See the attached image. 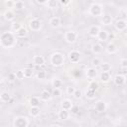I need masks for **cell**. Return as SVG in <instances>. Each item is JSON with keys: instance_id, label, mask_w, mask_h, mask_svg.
I'll return each instance as SVG.
<instances>
[{"instance_id": "f6af8a7d", "label": "cell", "mask_w": 127, "mask_h": 127, "mask_svg": "<svg viewBox=\"0 0 127 127\" xmlns=\"http://www.w3.org/2000/svg\"><path fill=\"white\" fill-rule=\"evenodd\" d=\"M7 78H8V80H9L10 82H14V81L16 80V76H15V73H14V72H11V73H9V74H8V76H7Z\"/></svg>"}, {"instance_id": "8fae6325", "label": "cell", "mask_w": 127, "mask_h": 127, "mask_svg": "<svg viewBox=\"0 0 127 127\" xmlns=\"http://www.w3.org/2000/svg\"><path fill=\"white\" fill-rule=\"evenodd\" d=\"M113 82L117 86H121L126 82V76L122 73H117L113 77Z\"/></svg>"}, {"instance_id": "7dc6e473", "label": "cell", "mask_w": 127, "mask_h": 127, "mask_svg": "<svg viewBox=\"0 0 127 127\" xmlns=\"http://www.w3.org/2000/svg\"><path fill=\"white\" fill-rule=\"evenodd\" d=\"M46 2H47V0H44V1L37 0V1H36V3H37V4H39V5H46Z\"/></svg>"}, {"instance_id": "52a82bcc", "label": "cell", "mask_w": 127, "mask_h": 127, "mask_svg": "<svg viewBox=\"0 0 127 127\" xmlns=\"http://www.w3.org/2000/svg\"><path fill=\"white\" fill-rule=\"evenodd\" d=\"M80 58H81L80 52L77 51V50H71L67 54V59L72 64H77L80 61Z\"/></svg>"}, {"instance_id": "6da1fadb", "label": "cell", "mask_w": 127, "mask_h": 127, "mask_svg": "<svg viewBox=\"0 0 127 127\" xmlns=\"http://www.w3.org/2000/svg\"><path fill=\"white\" fill-rule=\"evenodd\" d=\"M17 44V37L11 31L3 32L0 35V46L4 49L14 48Z\"/></svg>"}, {"instance_id": "ffe728a7", "label": "cell", "mask_w": 127, "mask_h": 127, "mask_svg": "<svg viewBox=\"0 0 127 127\" xmlns=\"http://www.w3.org/2000/svg\"><path fill=\"white\" fill-rule=\"evenodd\" d=\"M3 16H4V19L6 20V21H8V22H12V21H14V19H15V12H14V10H6L4 13H3Z\"/></svg>"}, {"instance_id": "74e56055", "label": "cell", "mask_w": 127, "mask_h": 127, "mask_svg": "<svg viewBox=\"0 0 127 127\" xmlns=\"http://www.w3.org/2000/svg\"><path fill=\"white\" fill-rule=\"evenodd\" d=\"M14 5H15V1H13V0L4 1V6L6 8H8V10H13L14 9Z\"/></svg>"}, {"instance_id": "d590c367", "label": "cell", "mask_w": 127, "mask_h": 127, "mask_svg": "<svg viewBox=\"0 0 127 127\" xmlns=\"http://www.w3.org/2000/svg\"><path fill=\"white\" fill-rule=\"evenodd\" d=\"M101 63H102V61H101V59L100 58H98V57H94L92 60H91V65H92V67H97V66H99L100 64H101Z\"/></svg>"}, {"instance_id": "d4e9b609", "label": "cell", "mask_w": 127, "mask_h": 127, "mask_svg": "<svg viewBox=\"0 0 127 127\" xmlns=\"http://www.w3.org/2000/svg\"><path fill=\"white\" fill-rule=\"evenodd\" d=\"M106 52L109 54V55H114V54H116L117 53V51H118V49H117V47H116V45L115 44H113V43H109L107 46H106Z\"/></svg>"}, {"instance_id": "44dd1931", "label": "cell", "mask_w": 127, "mask_h": 127, "mask_svg": "<svg viewBox=\"0 0 127 127\" xmlns=\"http://www.w3.org/2000/svg\"><path fill=\"white\" fill-rule=\"evenodd\" d=\"M99 79L102 83H108L111 80V74L110 72H103L101 71V73L99 74Z\"/></svg>"}, {"instance_id": "30bf717a", "label": "cell", "mask_w": 127, "mask_h": 127, "mask_svg": "<svg viewBox=\"0 0 127 127\" xmlns=\"http://www.w3.org/2000/svg\"><path fill=\"white\" fill-rule=\"evenodd\" d=\"M114 28L118 32H124L127 29V22L124 19H118L114 23Z\"/></svg>"}, {"instance_id": "9c48e42d", "label": "cell", "mask_w": 127, "mask_h": 127, "mask_svg": "<svg viewBox=\"0 0 127 127\" xmlns=\"http://www.w3.org/2000/svg\"><path fill=\"white\" fill-rule=\"evenodd\" d=\"M84 73H85L86 78L89 79V80H95L96 77L98 76V71H97V69H96L95 67H92V66L86 68L85 71H84Z\"/></svg>"}, {"instance_id": "f35d334b", "label": "cell", "mask_w": 127, "mask_h": 127, "mask_svg": "<svg viewBox=\"0 0 127 127\" xmlns=\"http://www.w3.org/2000/svg\"><path fill=\"white\" fill-rule=\"evenodd\" d=\"M14 73H15L16 79H18V80H22V79H24V78H25V77H24V72H23V69L17 70V71H15Z\"/></svg>"}, {"instance_id": "5bb4252c", "label": "cell", "mask_w": 127, "mask_h": 127, "mask_svg": "<svg viewBox=\"0 0 127 127\" xmlns=\"http://www.w3.org/2000/svg\"><path fill=\"white\" fill-rule=\"evenodd\" d=\"M49 24H50V26H51L52 28L57 29V28H59V27L61 26V24H62L61 18L58 17V16H54V17H52V18L49 20Z\"/></svg>"}, {"instance_id": "1f68e13d", "label": "cell", "mask_w": 127, "mask_h": 127, "mask_svg": "<svg viewBox=\"0 0 127 127\" xmlns=\"http://www.w3.org/2000/svg\"><path fill=\"white\" fill-rule=\"evenodd\" d=\"M25 8V3L21 0H18V1H15V5H14V10L16 11H21Z\"/></svg>"}, {"instance_id": "7bdbcfd3", "label": "cell", "mask_w": 127, "mask_h": 127, "mask_svg": "<svg viewBox=\"0 0 127 127\" xmlns=\"http://www.w3.org/2000/svg\"><path fill=\"white\" fill-rule=\"evenodd\" d=\"M81 96H82V91L80 89H75V91L73 93V97L75 99H79V98H81Z\"/></svg>"}, {"instance_id": "5b68a950", "label": "cell", "mask_w": 127, "mask_h": 127, "mask_svg": "<svg viewBox=\"0 0 127 127\" xmlns=\"http://www.w3.org/2000/svg\"><path fill=\"white\" fill-rule=\"evenodd\" d=\"M28 26H29V29L33 32H38L42 29L43 27V23H42V20L39 19V18H33L29 21L28 23Z\"/></svg>"}, {"instance_id": "ba28073f", "label": "cell", "mask_w": 127, "mask_h": 127, "mask_svg": "<svg viewBox=\"0 0 127 127\" xmlns=\"http://www.w3.org/2000/svg\"><path fill=\"white\" fill-rule=\"evenodd\" d=\"M106 109H107V103L104 100L98 99V100L95 101V103H94V110L96 112L102 113V112L106 111Z\"/></svg>"}, {"instance_id": "3957f363", "label": "cell", "mask_w": 127, "mask_h": 127, "mask_svg": "<svg viewBox=\"0 0 127 127\" xmlns=\"http://www.w3.org/2000/svg\"><path fill=\"white\" fill-rule=\"evenodd\" d=\"M88 14L92 17L98 18V17H102L104 15V7L102 4L98 3V2H93L90 4V6L88 7Z\"/></svg>"}, {"instance_id": "f5cc1de1", "label": "cell", "mask_w": 127, "mask_h": 127, "mask_svg": "<svg viewBox=\"0 0 127 127\" xmlns=\"http://www.w3.org/2000/svg\"><path fill=\"white\" fill-rule=\"evenodd\" d=\"M0 95H1V91H0Z\"/></svg>"}, {"instance_id": "ee69618b", "label": "cell", "mask_w": 127, "mask_h": 127, "mask_svg": "<svg viewBox=\"0 0 127 127\" xmlns=\"http://www.w3.org/2000/svg\"><path fill=\"white\" fill-rule=\"evenodd\" d=\"M120 67L123 69V68H127V60L125 59V58H122L121 60H120Z\"/></svg>"}, {"instance_id": "cb8c5ba5", "label": "cell", "mask_w": 127, "mask_h": 127, "mask_svg": "<svg viewBox=\"0 0 127 127\" xmlns=\"http://www.w3.org/2000/svg\"><path fill=\"white\" fill-rule=\"evenodd\" d=\"M108 32L106 30H100V32L97 35V39L99 42H106L108 39Z\"/></svg>"}, {"instance_id": "4dcf8cb0", "label": "cell", "mask_w": 127, "mask_h": 127, "mask_svg": "<svg viewBox=\"0 0 127 127\" xmlns=\"http://www.w3.org/2000/svg\"><path fill=\"white\" fill-rule=\"evenodd\" d=\"M0 100L2 102H9L11 100V95L8 91H3L1 92V95H0Z\"/></svg>"}, {"instance_id": "681fc988", "label": "cell", "mask_w": 127, "mask_h": 127, "mask_svg": "<svg viewBox=\"0 0 127 127\" xmlns=\"http://www.w3.org/2000/svg\"><path fill=\"white\" fill-rule=\"evenodd\" d=\"M50 127H62L61 125H59V124H52Z\"/></svg>"}, {"instance_id": "f907efd6", "label": "cell", "mask_w": 127, "mask_h": 127, "mask_svg": "<svg viewBox=\"0 0 127 127\" xmlns=\"http://www.w3.org/2000/svg\"><path fill=\"white\" fill-rule=\"evenodd\" d=\"M2 81H3V76H2L1 74H0V84L2 83Z\"/></svg>"}, {"instance_id": "ac0fdd59", "label": "cell", "mask_w": 127, "mask_h": 127, "mask_svg": "<svg viewBox=\"0 0 127 127\" xmlns=\"http://www.w3.org/2000/svg\"><path fill=\"white\" fill-rule=\"evenodd\" d=\"M91 52L94 55H100L103 52V46L100 43H94L91 45Z\"/></svg>"}, {"instance_id": "816d5d0a", "label": "cell", "mask_w": 127, "mask_h": 127, "mask_svg": "<svg viewBox=\"0 0 127 127\" xmlns=\"http://www.w3.org/2000/svg\"><path fill=\"white\" fill-rule=\"evenodd\" d=\"M0 15H1V11H0Z\"/></svg>"}, {"instance_id": "ab89813d", "label": "cell", "mask_w": 127, "mask_h": 127, "mask_svg": "<svg viewBox=\"0 0 127 127\" xmlns=\"http://www.w3.org/2000/svg\"><path fill=\"white\" fill-rule=\"evenodd\" d=\"M52 96H55V97H60L62 95V90L61 88H53L52 90Z\"/></svg>"}, {"instance_id": "f546056e", "label": "cell", "mask_w": 127, "mask_h": 127, "mask_svg": "<svg viewBox=\"0 0 127 127\" xmlns=\"http://www.w3.org/2000/svg\"><path fill=\"white\" fill-rule=\"evenodd\" d=\"M40 113H41L40 107H30V110H29V114H30L32 117L36 118V117H38V116L40 115Z\"/></svg>"}, {"instance_id": "d6986e66", "label": "cell", "mask_w": 127, "mask_h": 127, "mask_svg": "<svg viewBox=\"0 0 127 127\" xmlns=\"http://www.w3.org/2000/svg\"><path fill=\"white\" fill-rule=\"evenodd\" d=\"M100 23L103 25V26H109L113 23V18L111 15H108V14H104L102 17H101V20H100Z\"/></svg>"}, {"instance_id": "60d3db41", "label": "cell", "mask_w": 127, "mask_h": 127, "mask_svg": "<svg viewBox=\"0 0 127 127\" xmlns=\"http://www.w3.org/2000/svg\"><path fill=\"white\" fill-rule=\"evenodd\" d=\"M75 89H76V88H75L74 86L69 85V86H67V87L65 88V93H66V94H68V95H73V93H74Z\"/></svg>"}, {"instance_id": "277c9868", "label": "cell", "mask_w": 127, "mask_h": 127, "mask_svg": "<svg viewBox=\"0 0 127 127\" xmlns=\"http://www.w3.org/2000/svg\"><path fill=\"white\" fill-rule=\"evenodd\" d=\"M29 124L30 120L28 119V117L23 115L16 116L13 120V127H28Z\"/></svg>"}, {"instance_id": "7402d4cb", "label": "cell", "mask_w": 127, "mask_h": 127, "mask_svg": "<svg viewBox=\"0 0 127 127\" xmlns=\"http://www.w3.org/2000/svg\"><path fill=\"white\" fill-rule=\"evenodd\" d=\"M15 35H16V37L17 38H20V39H23V38H26L27 36H28V30L24 27V26H22L16 33H15Z\"/></svg>"}, {"instance_id": "f1b7e54d", "label": "cell", "mask_w": 127, "mask_h": 127, "mask_svg": "<svg viewBox=\"0 0 127 127\" xmlns=\"http://www.w3.org/2000/svg\"><path fill=\"white\" fill-rule=\"evenodd\" d=\"M24 72V77L25 78H31L34 76V69L32 67H26L23 69Z\"/></svg>"}, {"instance_id": "603a6c76", "label": "cell", "mask_w": 127, "mask_h": 127, "mask_svg": "<svg viewBox=\"0 0 127 127\" xmlns=\"http://www.w3.org/2000/svg\"><path fill=\"white\" fill-rule=\"evenodd\" d=\"M40 103L41 99L39 98V96H32L29 99V104L31 107H40Z\"/></svg>"}, {"instance_id": "4316f807", "label": "cell", "mask_w": 127, "mask_h": 127, "mask_svg": "<svg viewBox=\"0 0 127 127\" xmlns=\"http://www.w3.org/2000/svg\"><path fill=\"white\" fill-rule=\"evenodd\" d=\"M87 88L90 89V90H92V91H94V92H96V91L98 90V88H99V83H98V81H97V80H89Z\"/></svg>"}, {"instance_id": "8992f818", "label": "cell", "mask_w": 127, "mask_h": 127, "mask_svg": "<svg viewBox=\"0 0 127 127\" xmlns=\"http://www.w3.org/2000/svg\"><path fill=\"white\" fill-rule=\"evenodd\" d=\"M64 39L67 44H74L78 39V33L76 31H73V30L67 31L64 33Z\"/></svg>"}, {"instance_id": "83f0119b", "label": "cell", "mask_w": 127, "mask_h": 127, "mask_svg": "<svg viewBox=\"0 0 127 127\" xmlns=\"http://www.w3.org/2000/svg\"><path fill=\"white\" fill-rule=\"evenodd\" d=\"M100 66V68H101V71H103V72H110V70H111V64L110 63H108V62H103V63H101V64L99 65Z\"/></svg>"}, {"instance_id": "d6a6232c", "label": "cell", "mask_w": 127, "mask_h": 127, "mask_svg": "<svg viewBox=\"0 0 127 127\" xmlns=\"http://www.w3.org/2000/svg\"><path fill=\"white\" fill-rule=\"evenodd\" d=\"M21 27H22V24H21V23H19V22H12L11 27H10V31L15 34Z\"/></svg>"}, {"instance_id": "4fadbf2b", "label": "cell", "mask_w": 127, "mask_h": 127, "mask_svg": "<svg viewBox=\"0 0 127 127\" xmlns=\"http://www.w3.org/2000/svg\"><path fill=\"white\" fill-rule=\"evenodd\" d=\"M45 63H46V60H45V58L43 56L37 55V56H34L33 57V64H34V65H36V66H42V65L45 64Z\"/></svg>"}, {"instance_id": "c3c4849f", "label": "cell", "mask_w": 127, "mask_h": 127, "mask_svg": "<svg viewBox=\"0 0 127 127\" xmlns=\"http://www.w3.org/2000/svg\"><path fill=\"white\" fill-rule=\"evenodd\" d=\"M114 39V35L113 34H108V39H107V41H111V40H113Z\"/></svg>"}, {"instance_id": "484cf974", "label": "cell", "mask_w": 127, "mask_h": 127, "mask_svg": "<svg viewBox=\"0 0 127 127\" xmlns=\"http://www.w3.org/2000/svg\"><path fill=\"white\" fill-rule=\"evenodd\" d=\"M51 85L53 88H61L63 86V80L59 77H54L51 81Z\"/></svg>"}, {"instance_id": "9a60e30c", "label": "cell", "mask_w": 127, "mask_h": 127, "mask_svg": "<svg viewBox=\"0 0 127 127\" xmlns=\"http://www.w3.org/2000/svg\"><path fill=\"white\" fill-rule=\"evenodd\" d=\"M39 98L41 99V101H49V100H51V98H52V93H51V91L48 90V89H43V90L40 92Z\"/></svg>"}, {"instance_id": "8d00e7d4", "label": "cell", "mask_w": 127, "mask_h": 127, "mask_svg": "<svg viewBox=\"0 0 127 127\" xmlns=\"http://www.w3.org/2000/svg\"><path fill=\"white\" fill-rule=\"evenodd\" d=\"M84 95H85V97H86L87 99H89V100H92V99L95 98V92L92 91V90H90V89H88V88H86V90H85V92H84Z\"/></svg>"}, {"instance_id": "b9f144b4", "label": "cell", "mask_w": 127, "mask_h": 127, "mask_svg": "<svg viewBox=\"0 0 127 127\" xmlns=\"http://www.w3.org/2000/svg\"><path fill=\"white\" fill-rule=\"evenodd\" d=\"M72 2L70 0H60L59 1V4L62 5L63 7H68Z\"/></svg>"}, {"instance_id": "bcb514c9", "label": "cell", "mask_w": 127, "mask_h": 127, "mask_svg": "<svg viewBox=\"0 0 127 127\" xmlns=\"http://www.w3.org/2000/svg\"><path fill=\"white\" fill-rule=\"evenodd\" d=\"M69 112H70V113H72V114H77V113H78V107L73 105V107L71 108V110H70Z\"/></svg>"}, {"instance_id": "836d02e7", "label": "cell", "mask_w": 127, "mask_h": 127, "mask_svg": "<svg viewBox=\"0 0 127 127\" xmlns=\"http://www.w3.org/2000/svg\"><path fill=\"white\" fill-rule=\"evenodd\" d=\"M45 6H46L47 8H49V9H55V8H57V6H58V2H57L56 0H47Z\"/></svg>"}, {"instance_id": "e575fe53", "label": "cell", "mask_w": 127, "mask_h": 127, "mask_svg": "<svg viewBox=\"0 0 127 127\" xmlns=\"http://www.w3.org/2000/svg\"><path fill=\"white\" fill-rule=\"evenodd\" d=\"M36 77H37V79H39V80H44V79H46L47 78V72H46V70H39V71H37V73H36Z\"/></svg>"}, {"instance_id": "e0dca14e", "label": "cell", "mask_w": 127, "mask_h": 127, "mask_svg": "<svg viewBox=\"0 0 127 127\" xmlns=\"http://www.w3.org/2000/svg\"><path fill=\"white\" fill-rule=\"evenodd\" d=\"M70 117V112L67 111V110H64V109H61L58 113V118L59 120L61 121H66L68 120Z\"/></svg>"}, {"instance_id": "7a4b0ae2", "label": "cell", "mask_w": 127, "mask_h": 127, "mask_svg": "<svg viewBox=\"0 0 127 127\" xmlns=\"http://www.w3.org/2000/svg\"><path fill=\"white\" fill-rule=\"evenodd\" d=\"M65 63V57L61 52H54L50 56V64L54 67H61Z\"/></svg>"}, {"instance_id": "2e32d148", "label": "cell", "mask_w": 127, "mask_h": 127, "mask_svg": "<svg viewBox=\"0 0 127 127\" xmlns=\"http://www.w3.org/2000/svg\"><path fill=\"white\" fill-rule=\"evenodd\" d=\"M61 107L62 109L64 110H67V111H70L71 108L73 107V102L70 100V99H64L62 102H61Z\"/></svg>"}, {"instance_id": "7c38bea8", "label": "cell", "mask_w": 127, "mask_h": 127, "mask_svg": "<svg viewBox=\"0 0 127 127\" xmlns=\"http://www.w3.org/2000/svg\"><path fill=\"white\" fill-rule=\"evenodd\" d=\"M100 27L99 26H97V25H92V26H90L89 28H88V31H87V34H88V36L89 37H91V38H97V35H98V33L100 32Z\"/></svg>"}]
</instances>
